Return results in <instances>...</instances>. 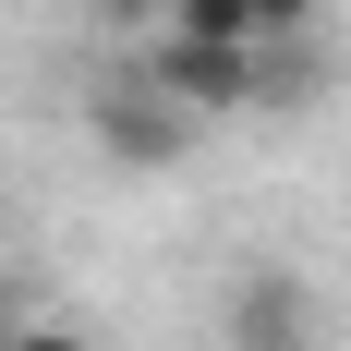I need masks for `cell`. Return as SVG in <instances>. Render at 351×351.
Returning <instances> with one entry per match:
<instances>
[{"label": "cell", "instance_id": "2", "mask_svg": "<svg viewBox=\"0 0 351 351\" xmlns=\"http://www.w3.org/2000/svg\"><path fill=\"white\" fill-rule=\"evenodd\" d=\"M218 339H230V351H315V291L291 279V267H254V279L230 291Z\"/></svg>", "mask_w": 351, "mask_h": 351}, {"label": "cell", "instance_id": "1", "mask_svg": "<svg viewBox=\"0 0 351 351\" xmlns=\"http://www.w3.org/2000/svg\"><path fill=\"white\" fill-rule=\"evenodd\" d=\"M134 85H145L158 109H182V121H230V109H254V85H267V73H254L243 49H194V36H158V49L134 61Z\"/></svg>", "mask_w": 351, "mask_h": 351}, {"label": "cell", "instance_id": "3", "mask_svg": "<svg viewBox=\"0 0 351 351\" xmlns=\"http://www.w3.org/2000/svg\"><path fill=\"white\" fill-rule=\"evenodd\" d=\"M182 134H194V121H182V109H158L134 73H109V85H97V145H109V158H134V170H170V158H182Z\"/></svg>", "mask_w": 351, "mask_h": 351}, {"label": "cell", "instance_id": "4", "mask_svg": "<svg viewBox=\"0 0 351 351\" xmlns=\"http://www.w3.org/2000/svg\"><path fill=\"white\" fill-rule=\"evenodd\" d=\"M158 36H194V49H267V12H254V0H170V25Z\"/></svg>", "mask_w": 351, "mask_h": 351}, {"label": "cell", "instance_id": "6", "mask_svg": "<svg viewBox=\"0 0 351 351\" xmlns=\"http://www.w3.org/2000/svg\"><path fill=\"white\" fill-rule=\"evenodd\" d=\"M254 12H267V49H279V36L303 25V12H315V0H254Z\"/></svg>", "mask_w": 351, "mask_h": 351}, {"label": "cell", "instance_id": "5", "mask_svg": "<svg viewBox=\"0 0 351 351\" xmlns=\"http://www.w3.org/2000/svg\"><path fill=\"white\" fill-rule=\"evenodd\" d=\"M0 351H85V339H73V327H12Z\"/></svg>", "mask_w": 351, "mask_h": 351}, {"label": "cell", "instance_id": "7", "mask_svg": "<svg viewBox=\"0 0 351 351\" xmlns=\"http://www.w3.org/2000/svg\"><path fill=\"white\" fill-rule=\"evenodd\" d=\"M12 327H25V315H12V291H0V339H12Z\"/></svg>", "mask_w": 351, "mask_h": 351}]
</instances>
